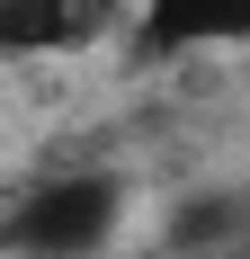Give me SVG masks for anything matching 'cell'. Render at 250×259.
I'll return each mask as SVG.
<instances>
[{
  "instance_id": "6da1fadb",
  "label": "cell",
  "mask_w": 250,
  "mask_h": 259,
  "mask_svg": "<svg viewBox=\"0 0 250 259\" xmlns=\"http://www.w3.org/2000/svg\"><path fill=\"white\" fill-rule=\"evenodd\" d=\"M125 206H134V188L116 170H54L0 214V250L9 259H99L125 233Z\"/></svg>"
},
{
  "instance_id": "7a4b0ae2",
  "label": "cell",
  "mask_w": 250,
  "mask_h": 259,
  "mask_svg": "<svg viewBox=\"0 0 250 259\" xmlns=\"http://www.w3.org/2000/svg\"><path fill=\"white\" fill-rule=\"evenodd\" d=\"M116 27H125V0H0V63L90 54Z\"/></svg>"
},
{
  "instance_id": "3957f363",
  "label": "cell",
  "mask_w": 250,
  "mask_h": 259,
  "mask_svg": "<svg viewBox=\"0 0 250 259\" xmlns=\"http://www.w3.org/2000/svg\"><path fill=\"white\" fill-rule=\"evenodd\" d=\"M125 18H134V45H143L152 63L250 45V0H125Z\"/></svg>"
}]
</instances>
